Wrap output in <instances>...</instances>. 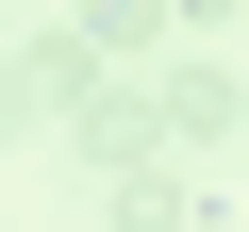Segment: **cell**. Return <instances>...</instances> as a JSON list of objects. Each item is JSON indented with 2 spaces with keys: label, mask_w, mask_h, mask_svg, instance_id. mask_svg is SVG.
Wrapping results in <instances>:
<instances>
[{
  "label": "cell",
  "mask_w": 249,
  "mask_h": 232,
  "mask_svg": "<svg viewBox=\"0 0 249 232\" xmlns=\"http://www.w3.org/2000/svg\"><path fill=\"white\" fill-rule=\"evenodd\" d=\"M232 99H249L232 66H166V83H150V133H183V149H216V133H232Z\"/></svg>",
  "instance_id": "obj_1"
},
{
  "label": "cell",
  "mask_w": 249,
  "mask_h": 232,
  "mask_svg": "<svg viewBox=\"0 0 249 232\" xmlns=\"http://www.w3.org/2000/svg\"><path fill=\"white\" fill-rule=\"evenodd\" d=\"M67 133H83V166H150V83H133V99L83 83V99H67Z\"/></svg>",
  "instance_id": "obj_2"
},
{
  "label": "cell",
  "mask_w": 249,
  "mask_h": 232,
  "mask_svg": "<svg viewBox=\"0 0 249 232\" xmlns=\"http://www.w3.org/2000/svg\"><path fill=\"white\" fill-rule=\"evenodd\" d=\"M150 33H166V0H83V17H67L83 66H100V50H150Z\"/></svg>",
  "instance_id": "obj_3"
},
{
  "label": "cell",
  "mask_w": 249,
  "mask_h": 232,
  "mask_svg": "<svg viewBox=\"0 0 249 232\" xmlns=\"http://www.w3.org/2000/svg\"><path fill=\"white\" fill-rule=\"evenodd\" d=\"M166 17H199V33H216V17H232V0H166Z\"/></svg>",
  "instance_id": "obj_4"
}]
</instances>
